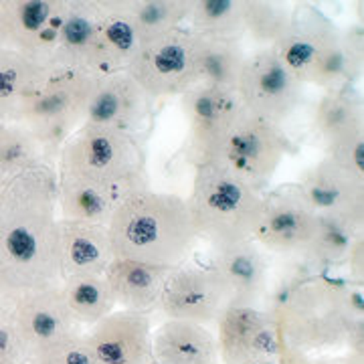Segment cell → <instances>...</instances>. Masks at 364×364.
<instances>
[{
	"mask_svg": "<svg viewBox=\"0 0 364 364\" xmlns=\"http://www.w3.org/2000/svg\"><path fill=\"white\" fill-rule=\"evenodd\" d=\"M59 243L65 277L104 275L114 259L107 227L102 225L59 219Z\"/></svg>",
	"mask_w": 364,
	"mask_h": 364,
	"instance_id": "cell-25",
	"label": "cell"
},
{
	"mask_svg": "<svg viewBox=\"0 0 364 364\" xmlns=\"http://www.w3.org/2000/svg\"><path fill=\"white\" fill-rule=\"evenodd\" d=\"M11 364H25V363H11Z\"/></svg>",
	"mask_w": 364,
	"mask_h": 364,
	"instance_id": "cell-43",
	"label": "cell"
},
{
	"mask_svg": "<svg viewBox=\"0 0 364 364\" xmlns=\"http://www.w3.org/2000/svg\"><path fill=\"white\" fill-rule=\"evenodd\" d=\"M326 158L354 178L364 181V126L326 144Z\"/></svg>",
	"mask_w": 364,
	"mask_h": 364,
	"instance_id": "cell-37",
	"label": "cell"
},
{
	"mask_svg": "<svg viewBox=\"0 0 364 364\" xmlns=\"http://www.w3.org/2000/svg\"><path fill=\"white\" fill-rule=\"evenodd\" d=\"M291 23V9L267 0H243V35L257 45L273 47L286 35Z\"/></svg>",
	"mask_w": 364,
	"mask_h": 364,
	"instance_id": "cell-35",
	"label": "cell"
},
{
	"mask_svg": "<svg viewBox=\"0 0 364 364\" xmlns=\"http://www.w3.org/2000/svg\"><path fill=\"white\" fill-rule=\"evenodd\" d=\"M148 116L150 97L126 71H117L95 79L83 124L138 136Z\"/></svg>",
	"mask_w": 364,
	"mask_h": 364,
	"instance_id": "cell-18",
	"label": "cell"
},
{
	"mask_svg": "<svg viewBox=\"0 0 364 364\" xmlns=\"http://www.w3.org/2000/svg\"><path fill=\"white\" fill-rule=\"evenodd\" d=\"M193 0H134L128 2L140 39H154L178 26H186Z\"/></svg>",
	"mask_w": 364,
	"mask_h": 364,
	"instance_id": "cell-34",
	"label": "cell"
},
{
	"mask_svg": "<svg viewBox=\"0 0 364 364\" xmlns=\"http://www.w3.org/2000/svg\"><path fill=\"white\" fill-rule=\"evenodd\" d=\"M63 279L57 164L43 160L0 188V282L23 294Z\"/></svg>",
	"mask_w": 364,
	"mask_h": 364,
	"instance_id": "cell-1",
	"label": "cell"
},
{
	"mask_svg": "<svg viewBox=\"0 0 364 364\" xmlns=\"http://www.w3.org/2000/svg\"><path fill=\"white\" fill-rule=\"evenodd\" d=\"M93 85L95 77L91 75L73 69L47 67L45 81L41 83L33 100L25 105L16 124L33 126L43 122H59L79 128L83 124Z\"/></svg>",
	"mask_w": 364,
	"mask_h": 364,
	"instance_id": "cell-16",
	"label": "cell"
},
{
	"mask_svg": "<svg viewBox=\"0 0 364 364\" xmlns=\"http://www.w3.org/2000/svg\"><path fill=\"white\" fill-rule=\"evenodd\" d=\"M6 49V35H4V25H2V16H0V51Z\"/></svg>",
	"mask_w": 364,
	"mask_h": 364,
	"instance_id": "cell-42",
	"label": "cell"
},
{
	"mask_svg": "<svg viewBox=\"0 0 364 364\" xmlns=\"http://www.w3.org/2000/svg\"><path fill=\"white\" fill-rule=\"evenodd\" d=\"M296 191L316 215L338 219L363 231L364 181L350 176L326 156L301 174Z\"/></svg>",
	"mask_w": 364,
	"mask_h": 364,
	"instance_id": "cell-14",
	"label": "cell"
},
{
	"mask_svg": "<svg viewBox=\"0 0 364 364\" xmlns=\"http://www.w3.org/2000/svg\"><path fill=\"white\" fill-rule=\"evenodd\" d=\"M272 49L299 85L344 90L363 71L346 51L340 26L308 4L291 9L289 28Z\"/></svg>",
	"mask_w": 364,
	"mask_h": 364,
	"instance_id": "cell-5",
	"label": "cell"
},
{
	"mask_svg": "<svg viewBox=\"0 0 364 364\" xmlns=\"http://www.w3.org/2000/svg\"><path fill=\"white\" fill-rule=\"evenodd\" d=\"M279 364H364V358L344 352V354H308L296 350L279 342Z\"/></svg>",
	"mask_w": 364,
	"mask_h": 364,
	"instance_id": "cell-38",
	"label": "cell"
},
{
	"mask_svg": "<svg viewBox=\"0 0 364 364\" xmlns=\"http://www.w3.org/2000/svg\"><path fill=\"white\" fill-rule=\"evenodd\" d=\"M263 195L217 164H195V178L186 205L198 239L215 249L253 239Z\"/></svg>",
	"mask_w": 364,
	"mask_h": 364,
	"instance_id": "cell-6",
	"label": "cell"
},
{
	"mask_svg": "<svg viewBox=\"0 0 364 364\" xmlns=\"http://www.w3.org/2000/svg\"><path fill=\"white\" fill-rule=\"evenodd\" d=\"M142 39L126 0L97 2L95 23V79L126 71Z\"/></svg>",
	"mask_w": 364,
	"mask_h": 364,
	"instance_id": "cell-21",
	"label": "cell"
},
{
	"mask_svg": "<svg viewBox=\"0 0 364 364\" xmlns=\"http://www.w3.org/2000/svg\"><path fill=\"white\" fill-rule=\"evenodd\" d=\"M289 152V138L282 126L241 112L208 146L196 164L210 162L261 191ZM195 166V164H193Z\"/></svg>",
	"mask_w": 364,
	"mask_h": 364,
	"instance_id": "cell-7",
	"label": "cell"
},
{
	"mask_svg": "<svg viewBox=\"0 0 364 364\" xmlns=\"http://www.w3.org/2000/svg\"><path fill=\"white\" fill-rule=\"evenodd\" d=\"M107 235L114 257L168 269L186 261L198 239L186 198L150 188L117 205Z\"/></svg>",
	"mask_w": 364,
	"mask_h": 364,
	"instance_id": "cell-3",
	"label": "cell"
},
{
	"mask_svg": "<svg viewBox=\"0 0 364 364\" xmlns=\"http://www.w3.org/2000/svg\"><path fill=\"white\" fill-rule=\"evenodd\" d=\"M18 291L9 287L4 282H0V322H6L11 320V316L14 312V306L18 301Z\"/></svg>",
	"mask_w": 364,
	"mask_h": 364,
	"instance_id": "cell-41",
	"label": "cell"
},
{
	"mask_svg": "<svg viewBox=\"0 0 364 364\" xmlns=\"http://www.w3.org/2000/svg\"><path fill=\"white\" fill-rule=\"evenodd\" d=\"M67 308L81 328L93 326L116 310V299L104 275H69L61 284Z\"/></svg>",
	"mask_w": 364,
	"mask_h": 364,
	"instance_id": "cell-29",
	"label": "cell"
},
{
	"mask_svg": "<svg viewBox=\"0 0 364 364\" xmlns=\"http://www.w3.org/2000/svg\"><path fill=\"white\" fill-rule=\"evenodd\" d=\"M57 174L91 182L117 198L148 188L146 154L138 136L81 124L57 158Z\"/></svg>",
	"mask_w": 364,
	"mask_h": 364,
	"instance_id": "cell-4",
	"label": "cell"
},
{
	"mask_svg": "<svg viewBox=\"0 0 364 364\" xmlns=\"http://www.w3.org/2000/svg\"><path fill=\"white\" fill-rule=\"evenodd\" d=\"M312 124L316 134L324 138L326 144L354 128H360L364 126L360 97L346 87L324 91L314 107Z\"/></svg>",
	"mask_w": 364,
	"mask_h": 364,
	"instance_id": "cell-30",
	"label": "cell"
},
{
	"mask_svg": "<svg viewBox=\"0 0 364 364\" xmlns=\"http://www.w3.org/2000/svg\"><path fill=\"white\" fill-rule=\"evenodd\" d=\"M348 272H350V279L354 286H363L364 282V237L363 233H358L354 237V241L350 243L346 261Z\"/></svg>",
	"mask_w": 364,
	"mask_h": 364,
	"instance_id": "cell-40",
	"label": "cell"
},
{
	"mask_svg": "<svg viewBox=\"0 0 364 364\" xmlns=\"http://www.w3.org/2000/svg\"><path fill=\"white\" fill-rule=\"evenodd\" d=\"M126 73L150 100L184 95L198 83L196 35L188 26H178L144 41Z\"/></svg>",
	"mask_w": 364,
	"mask_h": 364,
	"instance_id": "cell-8",
	"label": "cell"
},
{
	"mask_svg": "<svg viewBox=\"0 0 364 364\" xmlns=\"http://www.w3.org/2000/svg\"><path fill=\"white\" fill-rule=\"evenodd\" d=\"M122 198L95 184L57 174V215L67 221L107 227Z\"/></svg>",
	"mask_w": 364,
	"mask_h": 364,
	"instance_id": "cell-27",
	"label": "cell"
},
{
	"mask_svg": "<svg viewBox=\"0 0 364 364\" xmlns=\"http://www.w3.org/2000/svg\"><path fill=\"white\" fill-rule=\"evenodd\" d=\"M67 0H0L6 49L49 65L59 43Z\"/></svg>",
	"mask_w": 364,
	"mask_h": 364,
	"instance_id": "cell-10",
	"label": "cell"
},
{
	"mask_svg": "<svg viewBox=\"0 0 364 364\" xmlns=\"http://www.w3.org/2000/svg\"><path fill=\"white\" fill-rule=\"evenodd\" d=\"M208 267L227 287L229 306L261 308L269 289L272 269L263 249L253 239L215 249V257Z\"/></svg>",
	"mask_w": 364,
	"mask_h": 364,
	"instance_id": "cell-20",
	"label": "cell"
},
{
	"mask_svg": "<svg viewBox=\"0 0 364 364\" xmlns=\"http://www.w3.org/2000/svg\"><path fill=\"white\" fill-rule=\"evenodd\" d=\"M25 364H97L83 332H73L33 352Z\"/></svg>",
	"mask_w": 364,
	"mask_h": 364,
	"instance_id": "cell-36",
	"label": "cell"
},
{
	"mask_svg": "<svg viewBox=\"0 0 364 364\" xmlns=\"http://www.w3.org/2000/svg\"><path fill=\"white\" fill-rule=\"evenodd\" d=\"M215 324L223 364H279L277 330L261 308L227 306Z\"/></svg>",
	"mask_w": 364,
	"mask_h": 364,
	"instance_id": "cell-11",
	"label": "cell"
},
{
	"mask_svg": "<svg viewBox=\"0 0 364 364\" xmlns=\"http://www.w3.org/2000/svg\"><path fill=\"white\" fill-rule=\"evenodd\" d=\"M97 364H154L152 320L130 310H114L83 330Z\"/></svg>",
	"mask_w": 364,
	"mask_h": 364,
	"instance_id": "cell-15",
	"label": "cell"
},
{
	"mask_svg": "<svg viewBox=\"0 0 364 364\" xmlns=\"http://www.w3.org/2000/svg\"><path fill=\"white\" fill-rule=\"evenodd\" d=\"M188 28L200 37L241 39L243 0H193Z\"/></svg>",
	"mask_w": 364,
	"mask_h": 364,
	"instance_id": "cell-32",
	"label": "cell"
},
{
	"mask_svg": "<svg viewBox=\"0 0 364 364\" xmlns=\"http://www.w3.org/2000/svg\"><path fill=\"white\" fill-rule=\"evenodd\" d=\"M172 269L156 267L142 261L119 259L109 261L104 277L122 310L152 316L160 308V298Z\"/></svg>",
	"mask_w": 364,
	"mask_h": 364,
	"instance_id": "cell-22",
	"label": "cell"
},
{
	"mask_svg": "<svg viewBox=\"0 0 364 364\" xmlns=\"http://www.w3.org/2000/svg\"><path fill=\"white\" fill-rule=\"evenodd\" d=\"M241 39L200 37L196 35V69L198 83H210L235 90L245 61Z\"/></svg>",
	"mask_w": 364,
	"mask_h": 364,
	"instance_id": "cell-28",
	"label": "cell"
},
{
	"mask_svg": "<svg viewBox=\"0 0 364 364\" xmlns=\"http://www.w3.org/2000/svg\"><path fill=\"white\" fill-rule=\"evenodd\" d=\"M358 233L363 231H356L350 225L338 219L318 215L312 237L299 255L306 261H310L318 272L322 267H336L346 261L350 243Z\"/></svg>",
	"mask_w": 364,
	"mask_h": 364,
	"instance_id": "cell-31",
	"label": "cell"
},
{
	"mask_svg": "<svg viewBox=\"0 0 364 364\" xmlns=\"http://www.w3.org/2000/svg\"><path fill=\"white\" fill-rule=\"evenodd\" d=\"M318 215L306 205L296 188L263 195L253 241L261 249L284 257L299 255L316 227Z\"/></svg>",
	"mask_w": 364,
	"mask_h": 364,
	"instance_id": "cell-13",
	"label": "cell"
},
{
	"mask_svg": "<svg viewBox=\"0 0 364 364\" xmlns=\"http://www.w3.org/2000/svg\"><path fill=\"white\" fill-rule=\"evenodd\" d=\"M47 67L13 49L0 51V124H16L25 105L39 91Z\"/></svg>",
	"mask_w": 364,
	"mask_h": 364,
	"instance_id": "cell-26",
	"label": "cell"
},
{
	"mask_svg": "<svg viewBox=\"0 0 364 364\" xmlns=\"http://www.w3.org/2000/svg\"><path fill=\"white\" fill-rule=\"evenodd\" d=\"M227 306L229 294L217 273L210 267L182 263L170 272L158 312L170 320L208 326L217 322Z\"/></svg>",
	"mask_w": 364,
	"mask_h": 364,
	"instance_id": "cell-12",
	"label": "cell"
},
{
	"mask_svg": "<svg viewBox=\"0 0 364 364\" xmlns=\"http://www.w3.org/2000/svg\"><path fill=\"white\" fill-rule=\"evenodd\" d=\"M43 160L47 158L26 126L0 124V188Z\"/></svg>",
	"mask_w": 364,
	"mask_h": 364,
	"instance_id": "cell-33",
	"label": "cell"
},
{
	"mask_svg": "<svg viewBox=\"0 0 364 364\" xmlns=\"http://www.w3.org/2000/svg\"><path fill=\"white\" fill-rule=\"evenodd\" d=\"M25 363V352L11 320L0 322V364Z\"/></svg>",
	"mask_w": 364,
	"mask_h": 364,
	"instance_id": "cell-39",
	"label": "cell"
},
{
	"mask_svg": "<svg viewBox=\"0 0 364 364\" xmlns=\"http://www.w3.org/2000/svg\"><path fill=\"white\" fill-rule=\"evenodd\" d=\"M181 97L188 122V158L196 164L208 146L243 112V105L237 91L210 83H196Z\"/></svg>",
	"mask_w": 364,
	"mask_h": 364,
	"instance_id": "cell-19",
	"label": "cell"
},
{
	"mask_svg": "<svg viewBox=\"0 0 364 364\" xmlns=\"http://www.w3.org/2000/svg\"><path fill=\"white\" fill-rule=\"evenodd\" d=\"M154 364H219L215 332L208 326L166 318L152 330Z\"/></svg>",
	"mask_w": 364,
	"mask_h": 364,
	"instance_id": "cell-24",
	"label": "cell"
},
{
	"mask_svg": "<svg viewBox=\"0 0 364 364\" xmlns=\"http://www.w3.org/2000/svg\"><path fill=\"white\" fill-rule=\"evenodd\" d=\"M97 0H67L59 43L47 67L73 69L95 77Z\"/></svg>",
	"mask_w": 364,
	"mask_h": 364,
	"instance_id": "cell-23",
	"label": "cell"
},
{
	"mask_svg": "<svg viewBox=\"0 0 364 364\" xmlns=\"http://www.w3.org/2000/svg\"><path fill=\"white\" fill-rule=\"evenodd\" d=\"M235 91L245 112L282 126L301 102L304 85L291 77L272 47H263L245 57Z\"/></svg>",
	"mask_w": 364,
	"mask_h": 364,
	"instance_id": "cell-9",
	"label": "cell"
},
{
	"mask_svg": "<svg viewBox=\"0 0 364 364\" xmlns=\"http://www.w3.org/2000/svg\"><path fill=\"white\" fill-rule=\"evenodd\" d=\"M261 310L273 320L279 342L308 354H328L344 348L350 324L364 318L363 289L324 275L306 282L277 275Z\"/></svg>",
	"mask_w": 364,
	"mask_h": 364,
	"instance_id": "cell-2",
	"label": "cell"
},
{
	"mask_svg": "<svg viewBox=\"0 0 364 364\" xmlns=\"http://www.w3.org/2000/svg\"><path fill=\"white\" fill-rule=\"evenodd\" d=\"M11 322L21 340L25 360L55 340L73 332H83L67 308L61 286L23 291L14 306Z\"/></svg>",
	"mask_w": 364,
	"mask_h": 364,
	"instance_id": "cell-17",
	"label": "cell"
}]
</instances>
